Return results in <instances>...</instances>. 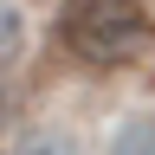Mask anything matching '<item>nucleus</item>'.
<instances>
[{
  "instance_id": "1",
  "label": "nucleus",
  "mask_w": 155,
  "mask_h": 155,
  "mask_svg": "<svg viewBox=\"0 0 155 155\" xmlns=\"http://www.w3.org/2000/svg\"><path fill=\"white\" fill-rule=\"evenodd\" d=\"M58 32H65L71 58L110 71V65L142 58V45H149V7L142 0H71L65 19H58Z\"/></svg>"
},
{
  "instance_id": "2",
  "label": "nucleus",
  "mask_w": 155,
  "mask_h": 155,
  "mask_svg": "<svg viewBox=\"0 0 155 155\" xmlns=\"http://www.w3.org/2000/svg\"><path fill=\"white\" fill-rule=\"evenodd\" d=\"M19 52H26V19H19L13 0H0V78L19 65Z\"/></svg>"
},
{
  "instance_id": "3",
  "label": "nucleus",
  "mask_w": 155,
  "mask_h": 155,
  "mask_svg": "<svg viewBox=\"0 0 155 155\" xmlns=\"http://www.w3.org/2000/svg\"><path fill=\"white\" fill-rule=\"evenodd\" d=\"M110 155H155V116H129V123L116 129Z\"/></svg>"
},
{
  "instance_id": "4",
  "label": "nucleus",
  "mask_w": 155,
  "mask_h": 155,
  "mask_svg": "<svg viewBox=\"0 0 155 155\" xmlns=\"http://www.w3.org/2000/svg\"><path fill=\"white\" fill-rule=\"evenodd\" d=\"M13 155H78V142H71L65 129H32V136H19Z\"/></svg>"
}]
</instances>
